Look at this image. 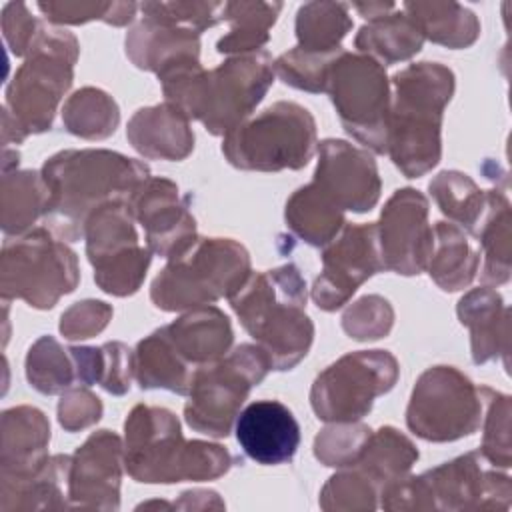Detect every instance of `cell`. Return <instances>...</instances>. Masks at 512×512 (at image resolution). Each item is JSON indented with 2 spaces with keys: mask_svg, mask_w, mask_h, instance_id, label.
<instances>
[{
  "mask_svg": "<svg viewBox=\"0 0 512 512\" xmlns=\"http://www.w3.org/2000/svg\"><path fill=\"white\" fill-rule=\"evenodd\" d=\"M234 426L242 452L262 466L292 462L300 446L298 420L278 400L250 402L240 410Z\"/></svg>",
  "mask_w": 512,
  "mask_h": 512,
  "instance_id": "cell-21",
  "label": "cell"
},
{
  "mask_svg": "<svg viewBox=\"0 0 512 512\" xmlns=\"http://www.w3.org/2000/svg\"><path fill=\"white\" fill-rule=\"evenodd\" d=\"M512 216L510 202L500 190H486V210L480 218L474 238L480 242L484 264L480 278L486 286H502L510 280L512 260Z\"/></svg>",
  "mask_w": 512,
  "mask_h": 512,
  "instance_id": "cell-29",
  "label": "cell"
},
{
  "mask_svg": "<svg viewBox=\"0 0 512 512\" xmlns=\"http://www.w3.org/2000/svg\"><path fill=\"white\" fill-rule=\"evenodd\" d=\"M424 36L416 22L402 10L394 8L368 20L356 34L354 46L382 66L410 60L422 50Z\"/></svg>",
  "mask_w": 512,
  "mask_h": 512,
  "instance_id": "cell-28",
  "label": "cell"
},
{
  "mask_svg": "<svg viewBox=\"0 0 512 512\" xmlns=\"http://www.w3.org/2000/svg\"><path fill=\"white\" fill-rule=\"evenodd\" d=\"M480 254L470 246L466 232L450 222L434 224V244L426 264L430 278L444 290L456 292L472 284Z\"/></svg>",
  "mask_w": 512,
  "mask_h": 512,
  "instance_id": "cell-32",
  "label": "cell"
},
{
  "mask_svg": "<svg viewBox=\"0 0 512 512\" xmlns=\"http://www.w3.org/2000/svg\"><path fill=\"white\" fill-rule=\"evenodd\" d=\"M102 418V402L88 386H72L58 402V422L66 432H78Z\"/></svg>",
  "mask_w": 512,
  "mask_h": 512,
  "instance_id": "cell-49",
  "label": "cell"
},
{
  "mask_svg": "<svg viewBox=\"0 0 512 512\" xmlns=\"http://www.w3.org/2000/svg\"><path fill=\"white\" fill-rule=\"evenodd\" d=\"M286 226L310 246L324 248L344 228V212L326 200L310 182L298 188L284 208Z\"/></svg>",
  "mask_w": 512,
  "mask_h": 512,
  "instance_id": "cell-34",
  "label": "cell"
},
{
  "mask_svg": "<svg viewBox=\"0 0 512 512\" xmlns=\"http://www.w3.org/2000/svg\"><path fill=\"white\" fill-rule=\"evenodd\" d=\"M112 306L102 300H82L60 316V334L66 340H86L100 334L112 320Z\"/></svg>",
  "mask_w": 512,
  "mask_h": 512,
  "instance_id": "cell-48",
  "label": "cell"
},
{
  "mask_svg": "<svg viewBox=\"0 0 512 512\" xmlns=\"http://www.w3.org/2000/svg\"><path fill=\"white\" fill-rule=\"evenodd\" d=\"M64 128L84 140H104L118 128L120 108L116 100L94 86L76 90L62 108Z\"/></svg>",
  "mask_w": 512,
  "mask_h": 512,
  "instance_id": "cell-38",
  "label": "cell"
},
{
  "mask_svg": "<svg viewBox=\"0 0 512 512\" xmlns=\"http://www.w3.org/2000/svg\"><path fill=\"white\" fill-rule=\"evenodd\" d=\"M68 454H54L34 472L0 476V510H62L70 508L64 484L70 472Z\"/></svg>",
  "mask_w": 512,
  "mask_h": 512,
  "instance_id": "cell-27",
  "label": "cell"
},
{
  "mask_svg": "<svg viewBox=\"0 0 512 512\" xmlns=\"http://www.w3.org/2000/svg\"><path fill=\"white\" fill-rule=\"evenodd\" d=\"M38 10L54 24H86L102 20L112 26H126L136 16L134 2H38Z\"/></svg>",
  "mask_w": 512,
  "mask_h": 512,
  "instance_id": "cell-43",
  "label": "cell"
},
{
  "mask_svg": "<svg viewBox=\"0 0 512 512\" xmlns=\"http://www.w3.org/2000/svg\"><path fill=\"white\" fill-rule=\"evenodd\" d=\"M384 270L414 276L426 270L434 228L428 224V200L414 188L396 190L376 222Z\"/></svg>",
  "mask_w": 512,
  "mask_h": 512,
  "instance_id": "cell-17",
  "label": "cell"
},
{
  "mask_svg": "<svg viewBox=\"0 0 512 512\" xmlns=\"http://www.w3.org/2000/svg\"><path fill=\"white\" fill-rule=\"evenodd\" d=\"M352 8L358 10L362 14V18L372 20L376 16H382L390 10H394L396 4H392V2H386V4L384 2H356V4H352Z\"/></svg>",
  "mask_w": 512,
  "mask_h": 512,
  "instance_id": "cell-53",
  "label": "cell"
},
{
  "mask_svg": "<svg viewBox=\"0 0 512 512\" xmlns=\"http://www.w3.org/2000/svg\"><path fill=\"white\" fill-rule=\"evenodd\" d=\"M50 192L38 170L2 172V230L8 238L22 236L48 212Z\"/></svg>",
  "mask_w": 512,
  "mask_h": 512,
  "instance_id": "cell-31",
  "label": "cell"
},
{
  "mask_svg": "<svg viewBox=\"0 0 512 512\" xmlns=\"http://www.w3.org/2000/svg\"><path fill=\"white\" fill-rule=\"evenodd\" d=\"M340 52L342 50L330 52V54H316V52L300 50L296 46L274 60V74L286 86L312 92V94L326 92L328 70Z\"/></svg>",
  "mask_w": 512,
  "mask_h": 512,
  "instance_id": "cell-44",
  "label": "cell"
},
{
  "mask_svg": "<svg viewBox=\"0 0 512 512\" xmlns=\"http://www.w3.org/2000/svg\"><path fill=\"white\" fill-rule=\"evenodd\" d=\"M128 208L144 228L146 246L152 254L174 258L196 242V220L190 212V196L160 176L146 178L130 196Z\"/></svg>",
  "mask_w": 512,
  "mask_h": 512,
  "instance_id": "cell-18",
  "label": "cell"
},
{
  "mask_svg": "<svg viewBox=\"0 0 512 512\" xmlns=\"http://www.w3.org/2000/svg\"><path fill=\"white\" fill-rule=\"evenodd\" d=\"M126 138L150 160H184L194 150L190 120L168 102L136 110L128 120Z\"/></svg>",
  "mask_w": 512,
  "mask_h": 512,
  "instance_id": "cell-24",
  "label": "cell"
},
{
  "mask_svg": "<svg viewBox=\"0 0 512 512\" xmlns=\"http://www.w3.org/2000/svg\"><path fill=\"white\" fill-rule=\"evenodd\" d=\"M40 26L42 22L36 20L22 2H10L2 10V34L14 56L26 58Z\"/></svg>",
  "mask_w": 512,
  "mask_h": 512,
  "instance_id": "cell-51",
  "label": "cell"
},
{
  "mask_svg": "<svg viewBox=\"0 0 512 512\" xmlns=\"http://www.w3.org/2000/svg\"><path fill=\"white\" fill-rule=\"evenodd\" d=\"M398 360L388 350H356L324 368L310 390L314 414L324 422H356L398 380Z\"/></svg>",
  "mask_w": 512,
  "mask_h": 512,
  "instance_id": "cell-14",
  "label": "cell"
},
{
  "mask_svg": "<svg viewBox=\"0 0 512 512\" xmlns=\"http://www.w3.org/2000/svg\"><path fill=\"white\" fill-rule=\"evenodd\" d=\"M274 62L266 50L238 54L212 70L200 60L178 62L158 74L168 104L188 120H198L214 136H226L252 116L274 82Z\"/></svg>",
  "mask_w": 512,
  "mask_h": 512,
  "instance_id": "cell-2",
  "label": "cell"
},
{
  "mask_svg": "<svg viewBox=\"0 0 512 512\" xmlns=\"http://www.w3.org/2000/svg\"><path fill=\"white\" fill-rule=\"evenodd\" d=\"M234 456L220 444L184 440L176 414L136 404L124 422V468L136 482H204L224 476Z\"/></svg>",
  "mask_w": 512,
  "mask_h": 512,
  "instance_id": "cell-4",
  "label": "cell"
},
{
  "mask_svg": "<svg viewBox=\"0 0 512 512\" xmlns=\"http://www.w3.org/2000/svg\"><path fill=\"white\" fill-rule=\"evenodd\" d=\"M78 54L74 34L40 26L24 62L6 86L4 108L26 136L52 128L58 104L72 86Z\"/></svg>",
  "mask_w": 512,
  "mask_h": 512,
  "instance_id": "cell-8",
  "label": "cell"
},
{
  "mask_svg": "<svg viewBox=\"0 0 512 512\" xmlns=\"http://www.w3.org/2000/svg\"><path fill=\"white\" fill-rule=\"evenodd\" d=\"M162 330L194 370L224 358L234 340L228 316L212 304L186 310L172 324L162 326Z\"/></svg>",
  "mask_w": 512,
  "mask_h": 512,
  "instance_id": "cell-25",
  "label": "cell"
},
{
  "mask_svg": "<svg viewBox=\"0 0 512 512\" xmlns=\"http://www.w3.org/2000/svg\"><path fill=\"white\" fill-rule=\"evenodd\" d=\"M384 270L376 222L344 224L340 234L322 250V272L310 296L320 310L334 312L376 272Z\"/></svg>",
  "mask_w": 512,
  "mask_h": 512,
  "instance_id": "cell-16",
  "label": "cell"
},
{
  "mask_svg": "<svg viewBox=\"0 0 512 512\" xmlns=\"http://www.w3.org/2000/svg\"><path fill=\"white\" fill-rule=\"evenodd\" d=\"M222 2H144L142 14L156 16L202 34L222 20Z\"/></svg>",
  "mask_w": 512,
  "mask_h": 512,
  "instance_id": "cell-47",
  "label": "cell"
},
{
  "mask_svg": "<svg viewBox=\"0 0 512 512\" xmlns=\"http://www.w3.org/2000/svg\"><path fill=\"white\" fill-rule=\"evenodd\" d=\"M306 298V280L296 264L250 274L228 298L244 330L272 360V370H292L312 346Z\"/></svg>",
  "mask_w": 512,
  "mask_h": 512,
  "instance_id": "cell-5",
  "label": "cell"
},
{
  "mask_svg": "<svg viewBox=\"0 0 512 512\" xmlns=\"http://www.w3.org/2000/svg\"><path fill=\"white\" fill-rule=\"evenodd\" d=\"M122 466V438L110 430L92 432L70 460L66 492L70 508L118 510Z\"/></svg>",
  "mask_w": 512,
  "mask_h": 512,
  "instance_id": "cell-20",
  "label": "cell"
},
{
  "mask_svg": "<svg viewBox=\"0 0 512 512\" xmlns=\"http://www.w3.org/2000/svg\"><path fill=\"white\" fill-rule=\"evenodd\" d=\"M50 422L34 406H14L2 412L0 476L34 472L48 460Z\"/></svg>",
  "mask_w": 512,
  "mask_h": 512,
  "instance_id": "cell-26",
  "label": "cell"
},
{
  "mask_svg": "<svg viewBox=\"0 0 512 512\" xmlns=\"http://www.w3.org/2000/svg\"><path fill=\"white\" fill-rule=\"evenodd\" d=\"M372 430L362 422H330L314 438V456L324 466H354L364 452Z\"/></svg>",
  "mask_w": 512,
  "mask_h": 512,
  "instance_id": "cell-42",
  "label": "cell"
},
{
  "mask_svg": "<svg viewBox=\"0 0 512 512\" xmlns=\"http://www.w3.org/2000/svg\"><path fill=\"white\" fill-rule=\"evenodd\" d=\"M484 436L480 446V456L484 462L510 468V396L496 392L492 388L486 390V410H484Z\"/></svg>",
  "mask_w": 512,
  "mask_h": 512,
  "instance_id": "cell-45",
  "label": "cell"
},
{
  "mask_svg": "<svg viewBox=\"0 0 512 512\" xmlns=\"http://www.w3.org/2000/svg\"><path fill=\"white\" fill-rule=\"evenodd\" d=\"M272 370L258 344H240L224 358L194 370L184 406L186 424L212 438H226L250 390Z\"/></svg>",
  "mask_w": 512,
  "mask_h": 512,
  "instance_id": "cell-11",
  "label": "cell"
},
{
  "mask_svg": "<svg viewBox=\"0 0 512 512\" xmlns=\"http://www.w3.org/2000/svg\"><path fill=\"white\" fill-rule=\"evenodd\" d=\"M418 460V450L408 436L392 426H382L372 436L354 464L362 470L380 490L392 480L410 472Z\"/></svg>",
  "mask_w": 512,
  "mask_h": 512,
  "instance_id": "cell-36",
  "label": "cell"
},
{
  "mask_svg": "<svg viewBox=\"0 0 512 512\" xmlns=\"http://www.w3.org/2000/svg\"><path fill=\"white\" fill-rule=\"evenodd\" d=\"M282 2H224L222 20L228 32L216 42L220 54H252L260 52L270 38Z\"/></svg>",
  "mask_w": 512,
  "mask_h": 512,
  "instance_id": "cell-35",
  "label": "cell"
},
{
  "mask_svg": "<svg viewBox=\"0 0 512 512\" xmlns=\"http://www.w3.org/2000/svg\"><path fill=\"white\" fill-rule=\"evenodd\" d=\"M326 92L342 128L374 154H386L390 80L374 58L342 50L326 78Z\"/></svg>",
  "mask_w": 512,
  "mask_h": 512,
  "instance_id": "cell-12",
  "label": "cell"
},
{
  "mask_svg": "<svg viewBox=\"0 0 512 512\" xmlns=\"http://www.w3.org/2000/svg\"><path fill=\"white\" fill-rule=\"evenodd\" d=\"M480 452H466L418 476H402L380 492L384 510H508L506 474L484 468Z\"/></svg>",
  "mask_w": 512,
  "mask_h": 512,
  "instance_id": "cell-6",
  "label": "cell"
},
{
  "mask_svg": "<svg viewBox=\"0 0 512 512\" xmlns=\"http://www.w3.org/2000/svg\"><path fill=\"white\" fill-rule=\"evenodd\" d=\"M128 202H110L86 222V256L94 268V282L112 296L138 292L152 262L148 246H140Z\"/></svg>",
  "mask_w": 512,
  "mask_h": 512,
  "instance_id": "cell-15",
  "label": "cell"
},
{
  "mask_svg": "<svg viewBox=\"0 0 512 512\" xmlns=\"http://www.w3.org/2000/svg\"><path fill=\"white\" fill-rule=\"evenodd\" d=\"M318 164L312 184L336 208L368 212L376 206L382 190L374 156L346 140L326 138L318 144Z\"/></svg>",
  "mask_w": 512,
  "mask_h": 512,
  "instance_id": "cell-19",
  "label": "cell"
},
{
  "mask_svg": "<svg viewBox=\"0 0 512 512\" xmlns=\"http://www.w3.org/2000/svg\"><path fill=\"white\" fill-rule=\"evenodd\" d=\"M318 148L316 120L298 102L280 100L246 118L224 136L222 154L240 170L304 168Z\"/></svg>",
  "mask_w": 512,
  "mask_h": 512,
  "instance_id": "cell-9",
  "label": "cell"
},
{
  "mask_svg": "<svg viewBox=\"0 0 512 512\" xmlns=\"http://www.w3.org/2000/svg\"><path fill=\"white\" fill-rule=\"evenodd\" d=\"M176 510H222L226 504L214 490H186L180 494L178 502H172Z\"/></svg>",
  "mask_w": 512,
  "mask_h": 512,
  "instance_id": "cell-52",
  "label": "cell"
},
{
  "mask_svg": "<svg viewBox=\"0 0 512 512\" xmlns=\"http://www.w3.org/2000/svg\"><path fill=\"white\" fill-rule=\"evenodd\" d=\"M26 378L34 390L46 396L78 386L76 362L70 348H64L54 336H40L26 354Z\"/></svg>",
  "mask_w": 512,
  "mask_h": 512,
  "instance_id": "cell-40",
  "label": "cell"
},
{
  "mask_svg": "<svg viewBox=\"0 0 512 512\" xmlns=\"http://www.w3.org/2000/svg\"><path fill=\"white\" fill-rule=\"evenodd\" d=\"M394 310L390 302L378 294H366L352 302L342 314L344 332L360 342L378 340L392 330Z\"/></svg>",
  "mask_w": 512,
  "mask_h": 512,
  "instance_id": "cell-46",
  "label": "cell"
},
{
  "mask_svg": "<svg viewBox=\"0 0 512 512\" xmlns=\"http://www.w3.org/2000/svg\"><path fill=\"white\" fill-rule=\"evenodd\" d=\"M252 274L248 250L232 238H196L152 280L150 300L164 312L192 310L230 298Z\"/></svg>",
  "mask_w": 512,
  "mask_h": 512,
  "instance_id": "cell-7",
  "label": "cell"
},
{
  "mask_svg": "<svg viewBox=\"0 0 512 512\" xmlns=\"http://www.w3.org/2000/svg\"><path fill=\"white\" fill-rule=\"evenodd\" d=\"M134 378V350L122 342L102 344V378L100 388L108 394L122 396L130 390Z\"/></svg>",
  "mask_w": 512,
  "mask_h": 512,
  "instance_id": "cell-50",
  "label": "cell"
},
{
  "mask_svg": "<svg viewBox=\"0 0 512 512\" xmlns=\"http://www.w3.org/2000/svg\"><path fill=\"white\" fill-rule=\"evenodd\" d=\"M40 172L50 192L44 226L64 242L84 238L86 222L98 208L128 202L150 178L144 162L106 148L56 152Z\"/></svg>",
  "mask_w": 512,
  "mask_h": 512,
  "instance_id": "cell-1",
  "label": "cell"
},
{
  "mask_svg": "<svg viewBox=\"0 0 512 512\" xmlns=\"http://www.w3.org/2000/svg\"><path fill=\"white\" fill-rule=\"evenodd\" d=\"M402 10L416 22L424 40L460 50L480 36L478 16L458 2H404Z\"/></svg>",
  "mask_w": 512,
  "mask_h": 512,
  "instance_id": "cell-33",
  "label": "cell"
},
{
  "mask_svg": "<svg viewBox=\"0 0 512 512\" xmlns=\"http://www.w3.org/2000/svg\"><path fill=\"white\" fill-rule=\"evenodd\" d=\"M380 488L356 466L342 468L332 474L320 490V508L326 512L374 510L378 506Z\"/></svg>",
  "mask_w": 512,
  "mask_h": 512,
  "instance_id": "cell-41",
  "label": "cell"
},
{
  "mask_svg": "<svg viewBox=\"0 0 512 512\" xmlns=\"http://www.w3.org/2000/svg\"><path fill=\"white\" fill-rule=\"evenodd\" d=\"M488 386H476L454 366H432L414 384L406 424L428 442H454L474 434L484 418Z\"/></svg>",
  "mask_w": 512,
  "mask_h": 512,
  "instance_id": "cell-13",
  "label": "cell"
},
{
  "mask_svg": "<svg viewBox=\"0 0 512 512\" xmlns=\"http://www.w3.org/2000/svg\"><path fill=\"white\" fill-rule=\"evenodd\" d=\"M350 6L344 2H306L296 14L298 48L316 54L338 52L352 28Z\"/></svg>",
  "mask_w": 512,
  "mask_h": 512,
  "instance_id": "cell-37",
  "label": "cell"
},
{
  "mask_svg": "<svg viewBox=\"0 0 512 512\" xmlns=\"http://www.w3.org/2000/svg\"><path fill=\"white\" fill-rule=\"evenodd\" d=\"M80 282L76 252L46 226L6 240L0 258V292L4 300H24L50 310Z\"/></svg>",
  "mask_w": 512,
  "mask_h": 512,
  "instance_id": "cell-10",
  "label": "cell"
},
{
  "mask_svg": "<svg viewBox=\"0 0 512 512\" xmlns=\"http://www.w3.org/2000/svg\"><path fill=\"white\" fill-rule=\"evenodd\" d=\"M194 368L176 352L162 328L142 338L134 348V378L142 390H170L186 396Z\"/></svg>",
  "mask_w": 512,
  "mask_h": 512,
  "instance_id": "cell-30",
  "label": "cell"
},
{
  "mask_svg": "<svg viewBox=\"0 0 512 512\" xmlns=\"http://www.w3.org/2000/svg\"><path fill=\"white\" fill-rule=\"evenodd\" d=\"M124 46L136 68L156 76L178 62L200 60V34L196 30L146 14L130 28Z\"/></svg>",
  "mask_w": 512,
  "mask_h": 512,
  "instance_id": "cell-22",
  "label": "cell"
},
{
  "mask_svg": "<svg viewBox=\"0 0 512 512\" xmlns=\"http://www.w3.org/2000/svg\"><path fill=\"white\" fill-rule=\"evenodd\" d=\"M460 324L470 330V350L474 364L502 358L508 368L510 356V310L492 286L466 292L456 306Z\"/></svg>",
  "mask_w": 512,
  "mask_h": 512,
  "instance_id": "cell-23",
  "label": "cell"
},
{
  "mask_svg": "<svg viewBox=\"0 0 512 512\" xmlns=\"http://www.w3.org/2000/svg\"><path fill=\"white\" fill-rule=\"evenodd\" d=\"M428 190L444 216L474 234L486 210V190H480L468 174L458 170H442L430 180Z\"/></svg>",
  "mask_w": 512,
  "mask_h": 512,
  "instance_id": "cell-39",
  "label": "cell"
},
{
  "mask_svg": "<svg viewBox=\"0 0 512 512\" xmlns=\"http://www.w3.org/2000/svg\"><path fill=\"white\" fill-rule=\"evenodd\" d=\"M386 154L406 178L430 172L442 156V116L454 94V72L440 62H416L390 80Z\"/></svg>",
  "mask_w": 512,
  "mask_h": 512,
  "instance_id": "cell-3",
  "label": "cell"
}]
</instances>
